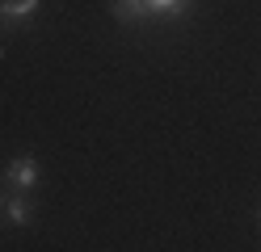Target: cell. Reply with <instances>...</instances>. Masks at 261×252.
I'll list each match as a JSON object with an SVG mask.
<instances>
[{
    "label": "cell",
    "instance_id": "6da1fadb",
    "mask_svg": "<svg viewBox=\"0 0 261 252\" xmlns=\"http://www.w3.org/2000/svg\"><path fill=\"white\" fill-rule=\"evenodd\" d=\"M9 181L17 185V189H34V181H38V168H34V160H30V156L13 160V164H9Z\"/></svg>",
    "mask_w": 261,
    "mask_h": 252
},
{
    "label": "cell",
    "instance_id": "7a4b0ae2",
    "mask_svg": "<svg viewBox=\"0 0 261 252\" xmlns=\"http://www.w3.org/2000/svg\"><path fill=\"white\" fill-rule=\"evenodd\" d=\"M34 9H38V0H5V5H0V13L13 17V21H25Z\"/></svg>",
    "mask_w": 261,
    "mask_h": 252
},
{
    "label": "cell",
    "instance_id": "3957f363",
    "mask_svg": "<svg viewBox=\"0 0 261 252\" xmlns=\"http://www.w3.org/2000/svg\"><path fill=\"white\" fill-rule=\"evenodd\" d=\"M114 13H118L122 21H139V17L148 13V5H143V0H114Z\"/></svg>",
    "mask_w": 261,
    "mask_h": 252
},
{
    "label": "cell",
    "instance_id": "277c9868",
    "mask_svg": "<svg viewBox=\"0 0 261 252\" xmlns=\"http://www.w3.org/2000/svg\"><path fill=\"white\" fill-rule=\"evenodd\" d=\"M30 214H34V210H30V202H25V198H13V202H9V223H17V227H21V223H30Z\"/></svg>",
    "mask_w": 261,
    "mask_h": 252
},
{
    "label": "cell",
    "instance_id": "5b68a950",
    "mask_svg": "<svg viewBox=\"0 0 261 252\" xmlns=\"http://www.w3.org/2000/svg\"><path fill=\"white\" fill-rule=\"evenodd\" d=\"M143 5H148L152 13H177V9L186 5V0H143Z\"/></svg>",
    "mask_w": 261,
    "mask_h": 252
},
{
    "label": "cell",
    "instance_id": "8992f818",
    "mask_svg": "<svg viewBox=\"0 0 261 252\" xmlns=\"http://www.w3.org/2000/svg\"><path fill=\"white\" fill-rule=\"evenodd\" d=\"M0 206H5V193H0Z\"/></svg>",
    "mask_w": 261,
    "mask_h": 252
}]
</instances>
